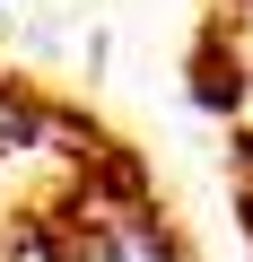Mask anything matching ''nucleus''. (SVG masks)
Wrapping results in <instances>:
<instances>
[{"label": "nucleus", "mask_w": 253, "mask_h": 262, "mask_svg": "<svg viewBox=\"0 0 253 262\" xmlns=\"http://www.w3.org/2000/svg\"><path fill=\"white\" fill-rule=\"evenodd\" d=\"M0 262H201V245L131 131L0 61Z\"/></svg>", "instance_id": "f257e3e1"}, {"label": "nucleus", "mask_w": 253, "mask_h": 262, "mask_svg": "<svg viewBox=\"0 0 253 262\" xmlns=\"http://www.w3.org/2000/svg\"><path fill=\"white\" fill-rule=\"evenodd\" d=\"M192 96L227 131V192L253 245V0H201L192 27Z\"/></svg>", "instance_id": "f03ea898"}]
</instances>
